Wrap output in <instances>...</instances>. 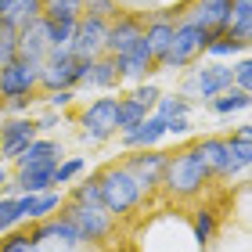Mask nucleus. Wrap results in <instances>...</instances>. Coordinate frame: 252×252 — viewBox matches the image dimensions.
<instances>
[{"instance_id": "obj_18", "label": "nucleus", "mask_w": 252, "mask_h": 252, "mask_svg": "<svg viewBox=\"0 0 252 252\" xmlns=\"http://www.w3.org/2000/svg\"><path fill=\"white\" fill-rule=\"evenodd\" d=\"M144 36H148V47H152L155 62L162 65V58L169 54V47H173V36H177V22H169V15H155L152 22H148Z\"/></svg>"}, {"instance_id": "obj_4", "label": "nucleus", "mask_w": 252, "mask_h": 252, "mask_svg": "<svg viewBox=\"0 0 252 252\" xmlns=\"http://www.w3.org/2000/svg\"><path fill=\"white\" fill-rule=\"evenodd\" d=\"M213 36L216 32H209V29H202L198 22H191V18H184L177 26V36H173V47H169V54L162 58V65L158 68H188V65H194L202 58V54H209V43H213Z\"/></svg>"}, {"instance_id": "obj_13", "label": "nucleus", "mask_w": 252, "mask_h": 252, "mask_svg": "<svg viewBox=\"0 0 252 252\" xmlns=\"http://www.w3.org/2000/svg\"><path fill=\"white\" fill-rule=\"evenodd\" d=\"M144 29H148V26H144L137 15H126V11H119V15L108 22V51H105V54H116V58H123V54L144 36Z\"/></svg>"}, {"instance_id": "obj_10", "label": "nucleus", "mask_w": 252, "mask_h": 252, "mask_svg": "<svg viewBox=\"0 0 252 252\" xmlns=\"http://www.w3.org/2000/svg\"><path fill=\"white\" fill-rule=\"evenodd\" d=\"M51 51H54V40H51V22L47 18H36L32 26H26L18 32V58L43 65L51 58Z\"/></svg>"}, {"instance_id": "obj_7", "label": "nucleus", "mask_w": 252, "mask_h": 252, "mask_svg": "<svg viewBox=\"0 0 252 252\" xmlns=\"http://www.w3.org/2000/svg\"><path fill=\"white\" fill-rule=\"evenodd\" d=\"M62 213L79 227L83 242H105L112 234V213L105 205H76V202H65Z\"/></svg>"}, {"instance_id": "obj_33", "label": "nucleus", "mask_w": 252, "mask_h": 252, "mask_svg": "<svg viewBox=\"0 0 252 252\" xmlns=\"http://www.w3.org/2000/svg\"><path fill=\"white\" fill-rule=\"evenodd\" d=\"M188 112H191V97H184V94L158 97V116L162 119H184Z\"/></svg>"}, {"instance_id": "obj_31", "label": "nucleus", "mask_w": 252, "mask_h": 252, "mask_svg": "<svg viewBox=\"0 0 252 252\" xmlns=\"http://www.w3.org/2000/svg\"><path fill=\"white\" fill-rule=\"evenodd\" d=\"M213 238H216V213L213 209H198L194 213V242L205 249Z\"/></svg>"}, {"instance_id": "obj_12", "label": "nucleus", "mask_w": 252, "mask_h": 252, "mask_svg": "<svg viewBox=\"0 0 252 252\" xmlns=\"http://www.w3.org/2000/svg\"><path fill=\"white\" fill-rule=\"evenodd\" d=\"M130 173L137 177V184L144 191H155L162 184L166 177V166H169V152H152V148H144V155H133L130 162H123Z\"/></svg>"}, {"instance_id": "obj_9", "label": "nucleus", "mask_w": 252, "mask_h": 252, "mask_svg": "<svg viewBox=\"0 0 252 252\" xmlns=\"http://www.w3.org/2000/svg\"><path fill=\"white\" fill-rule=\"evenodd\" d=\"M40 133V119H7L0 126V158H15L26 152V148L36 141Z\"/></svg>"}, {"instance_id": "obj_34", "label": "nucleus", "mask_w": 252, "mask_h": 252, "mask_svg": "<svg viewBox=\"0 0 252 252\" xmlns=\"http://www.w3.org/2000/svg\"><path fill=\"white\" fill-rule=\"evenodd\" d=\"M0 238V252H32V231H7Z\"/></svg>"}, {"instance_id": "obj_23", "label": "nucleus", "mask_w": 252, "mask_h": 252, "mask_svg": "<svg viewBox=\"0 0 252 252\" xmlns=\"http://www.w3.org/2000/svg\"><path fill=\"white\" fill-rule=\"evenodd\" d=\"M36 18H43V0H7L4 7V22H11L18 32L32 26Z\"/></svg>"}, {"instance_id": "obj_43", "label": "nucleus", "mask_w": 252, "mask_h": 252, "mask_svg": "<svg viewBox=\"0 0 252 252\" xmlns=\"http://www.w3.org/2000/svg\"><path fill=\"white\" fill-rule=\"evenodd\" d=\"M245 40H249V47H252V26H249V29H245Z\"/></svg>"}, {"instance_id": "obj_37", "label": "nucleus", "mask_w": 252, "mask_h": 252, "mask_svg": "<svg viewBox=\"0 0 252 252\" xmlns=\"http://www.w3.org/2000/svg\"><path fill=\"white\" fill-rule=\"evenodd\" d=\"M83 173V158H65L58 162V173H54V184H72V180Z\"/></svg>"}, {"instance_id": "obj_15", "label": "nucleus", "mask_w": 252, "mask_h": 252, "mask_svg": "<svg viewBox=\"0 0 252 252\" xmlns=\"http://www.w3.org/2000/svg\"><path fill=\"white\" fill-rule=\"evenodd\" d=\"M188 18L209 32H227L234 22V0H198Z\"/></svg>"}, {"instance_id": "obj_35", "label": "nucleus", "mask_w": 252, "mask_h": 252, "mask_svg": "<svg viewBox=\"0 0 252 252\" xmlns=\"http://www.w3.org/2000/svg\"><path fill=\"white\" fill-rule=\"evenodd\" d=\"M249 26H252V0H234V22H231V32L245 36Z\"/></svg>"}, {"instance_id": "obj_1", "label": "nucleus", "mask_w": 252, "mask_h": 252, "mask_svg": "<svg viewBox=\"0 0 252 252\" xmlns=\"http://www.w3.org/2000/svg\"><path fill=\"white\" fill-rule=\"evenodd\" d=\"M216 173L209 169V162L202 158L198 148H184V152H173L169 155V166H166V177L162 184L166 191L173 194V198H194L198 191H205V184H209Z\"/></svg>"}, {"instance_id": "obj_22", "label": "nucleus", "mask_w": 252, "mask_h": 252, "mask_svg": "<svg viewBox=\"0 0 252 252\" xmlns=\"http://www.w3.org/2000/svg\"><path fill=\"white\" fill-rule=\"evenodd\" d=\"M47 162H62V148L54 141H32L26 152L15 158V169H29V166H47Z\"/></svg>"}, {"instance_id": "obj_19", "label": "nucleus", "mask_w": 252, "mask_h": 252, "mask_svg": "<svg viewBox=\"0 0 252 252\" xmlns=\"http://www.w3.org/2000/svg\"><path fill=\"white\" fill-rule=\"evenodd\" d=\"M166 133H169V123L162 116H148L141 126H133V130L123 133V144L126 148H155Z\"/></svg>"}, {"instance_id": "obj_40", "label": "nucleus", "mask_w": 252, "mask_h": 252, "mask_svg": "<svg viewBox=\"0 0 252 252\" xmlns=\"http://www.w3.org/2000/svg\"><path fill=\"white\" fill-rule=\"evenodd\" d=\"M72 97H76V90H54L47 101H51L54 108H65V105H72Z\"/></svg>"}, {"instance_id": "obj_42", "label": "nucleus", "mask_w": 252, "mask_h": 252, "mask_svg": "<svg viewBox=\"0 0 252 252\" xmlns=\"http://www.w3.org/2000/svg\"><path fill=\"white\" fill-rule=\"evenodd\" d=\"M11 184V169H7V158H0V191Z\"/></svg>"}, {"instance_id": "obj_32", "label": "nucleus", "mask_w": 252, "mask_h": 252, "mask_svg": "<svg viewBox=\"0 0 252 252\" xmlns=\"http://www.w3.org/2000/svg\"><path fill=\"white\" fill-rule=\"evenodd\" d=\"M22 223V213H18V194H0V234L15 231Z\"/></svg>"}, {"instance_id": "obj_29", "label": "nucleus", "mask_w": 252, "mask_h": 252, "mask_svg": "<svg viewBox=\"0 0 252 252\" xmlns=\"http://www.w3.org/2000/svg\"><path fill=\"white\" fill-rule=\"evenodd\" d=\"M65 202H76V205H101V169H97L94 177L79 180V184L68 191Z\"/></svg>"}, {"instance_id": "obj_25", "label": "nucleus", "mask_w": 252, "mask_h": 252, "mask_svg": "<svg viewBox=\"0 0 252 252\" xmlns=\"http://www.w3.org/2000/svg\"><path fill=\"white\" fill-rule=\"evenodd\" d=\"M209 108L216 112V116H231V112H245V108H252V94L245 87H231V90H223L220 97H213L209 101Z\"/></svg>"}, {"instance_id": "obj_38", "label": "nucleus", "mask_w": 252, "mask_h": 252, "mask_svg": "<svg viewBox=\"0 0 252 252\" xmlns=\"http://www.w3.org/2000/svg\"><path fill=\"white\" fill-rule=\"evenodd\" d=\"M234 83L245 87L249 94H252V58H242V62L234 65Z\"/></svg>"}, {"instance_id": "obj_41", "label": "nucleus", "mask_w": 252, "mask_h": 252, "mask_svg": "<svg viewBox=\"0 0 252 252\" xmlns=\"http://www.w3.org/2000/svg\"><path fill=\"white\" fill-rule=\"evenodd\" d=\"M166 123H169V133H188V130H191L188 116H184V119H166Z\"/></svg>"}, {"instance_id": "obj_44", "label": "nucleus", "mask_w": 252, "mask_h": 252, "mask_svg": "<svg viewBox=\"0 0 252 252\" xmlns=\"http://www.w3.org/2000/svg\"><path fill=\"white\" fill-rule=\"evenodd\" d=\"M4 7H7V0H0V18H4Z\"/></svg>"}, {"instance_id": "obj_21", "label": "nucleus", "mask_w": 252, "mask_h": 252, "mask_svg": "<svg viewBox=\"0 0 252 252\" xmlns=\"http://www.w3.org/2000/svg\"><path fill=\"white\" fill-rule=\"evenodd\" d=\"M194 148L202 152V158L209 162V169L216 177H227V169H231V148H227V137H202Z\"/></svg>"}, {"instance_id": "obj_5", "label": "nucleus", "mask_w": 252, "mask_h": 252, "mask_svg": "<svg viewBox=\"0 0 252 252\" xmlns=\"http://www.w3.org/2000/svg\"><path fill=\"white\" fill-rule=\"evenodd\" d=\"M87 141H108L112 133H119V97H97L90 101V108H83L79 116Z\"/></svg>"}, {"instance_id": "obj_30", "label": "nucleus", "mask_w": 252, "mask_h": 252, "mask_svg": "<svg viewBox=\"0 0 252 252\" xmlns=\"http://www.w3.org/2000/svg\"><path fill=\"white\" fill-rule=\"evenodd\" d=\"M18 58V29L0 18V68Z\"/></svg>"}, {"instance_id": "obj_45", "label": "nucleus", "mask_w": 252, "mask_h": 252, "mask_svg": "<svg viewBox=\"0 0 252 252\" xmlns=\"http://www.w3.org/2000/svg\"><path fill=\"white\" fill-rule=\"evenodd\" d=\"M4 101H7V97H4V87H0V108H4Z\"/></svg>"}, {"instance_id": "obj_28", "label": "nucleus", "mask_w": 252, "mask_h": 252, "mask_svg": "<svg viewBox=\"0 0 252 252\" xmlns=\"http://www.w3.org/2000/svg\"><path fill=\"white\" fill-rule=\"evenodd\" d=\"M148 116H152V108H144L137 97H119V133L133 130V126H141Z\"/></svg>"}, {"instance_id": "obj_16", "label": "nucleus", "mask_w": 252, "mask_h": 252, "mask_svg": "<svg viewBox=\"0 0 252 252\" xmlns=\"http://www.w3.org/2000/svg\"><path fill=\"white\" fill-rule=\"evenodd\" d=\"M119 68H123V79H144L148 72H155L158 62H155L152 47H148V36H141L130 51L123 54V58H119Z\"/></svg>"}, {"instance_id": "obj_14", "label": "nucleus", "mask_w": 252, "mask_h": 252, "mask_svg": "<svg viewBox=\"0 0 252 252\" xmlns=\"http://www.w3.org/2000/svg\"><path fill=\"white\" fill-rule=\"evenodd\" d=\"M54 173H58V162H47V166H29V169H15L11 184L4 191H15V194H43V191H54Z\"/></svg>"}, {"instance_id": "obj_11", "label": "nucleus", "mask_w": 252, "mask_h": 252, "mask_svg": "<svg viewBox=\"0 0 252 252\" xmlns=\"http://www.w3.org/2000/svg\"><path fill=\"white\" fill-rule=\"evenodd\" d=\"M40 68L36 62L15 58L11 65L0 68V87H4V97H18V94H32L40 87Z\"/></svg>"}, {"instance_id": "obj_26", "label": "nucleus", "mask_w": 252, "mask_h": 252, "mask_svg": "<svg viewBox=\"0 0 252 252\" xmlns=\"http://www.w3.org/2000/svg\"><path fill=\"white\" fill-rule=\"evenodd\" d=\"M249 47V40L245 36H238V32H216L213 36V43H209V58H216V62H223V58H238Z\"/></svg>"}, {"instance_id": "obj_20", "label": "nucleus", "mask_w": 252, "mask_h": 252, "mask_svg": "<svg viewBox=\"0 0 252 252\" xmlns=\"http://www.w3.org/2000/svg\"><path fill=\"white\" fill-rule=\"evenodd\" d=\"M227 148H231V169H227V177H238L242 169L252 166V123L238 126V130L227 137Z\"/></svg>"}, {"instance_id": "obj_17", "label": "nucleus", "mask_w": 252, "mask_h": 252, "mask_svg": "<svg viewBox=\"0 0 252 252\" xmlns=\"http://www.w3.org/2000/svg\"><path fill=\"white\" fill-rule=\"evenodd\" d=\"M62 194L58 191H43V194H18V213H22V220H32V223H40V220H51L54 213L62 209Z\"/></svg>"}, {"instance_id": "obj_27", "label": "nucleus", "mask_w": 252, "mask_h": 252, "mask_svg": "<svg viewBox=\"0 0 252 252\" xmlns=\"http://www.w3.org/2000/svg\"><path fill=\"white\" fill-rule=\"evenodd\" d=\"M87 15L83 0H43V18L47 22H79Z\"/></svg>"}, {"instance_id": "obj_2", "label": "nucleus", "mask_w": 252, "mask_h": 252, "mask_svg": "<svg viewBox=\"0 0 252 252\" xmlns=\"http://www.w3.org/2000/svg\"><path fill=\"white\" fill-rule=\"evenodd\" d=\"M90 76H94V58H79L72 47H58V51H51V58L40 68V87L47 94L76 90V87L90 83Z\"/></svg>"}, {"instance_id": "obj_6", "label": "nucleus", "mask_w": 252, "mask_h": 252, "mask_svg": "<svg viewBox=\"0 0 252 252\" xmlns=\"http://www.w3.org/2000/svg\"><path fill=\"white\" fill-rule=\"evenodd\" d=\"M231 87H234V65H227V62H209L202 68H194V76L184 83L188 94H198L205 101L220 97L223 90H231Z\"/></svg>"}, {"instance_id": "obj_8", "label": "nucleus", "mask_w": 252, "mask_h": 252, "mask_svg": "<svg viewBox=\"0 0 252 252\" xmlns=\"http://www.w3.org/2000/svg\"><path fill=\"white\" fill-rule=\"evenodd\" d=\"M72 51L79 58H101L108 51V22L94 18V15H83L79 26H76V36H72Z\"/></svg>"}, {"instance_id": "obj_24", "label": "nucleus", "mask_w": 252, "mask_h": 252, "mask_svg": "<svg viewBox=\"0 0 252 252\" xmlns=\"http://www.w3.org/2000/svg\"><path fill=\"white\" fill-rule=\"evenodd\" d=\"M90 83L101 87V90H112V87L123 83V68H119L116 54H101V58H94V76H90Z\"/></svg>"}, {"instance_id": "obj_36", "label": "nucleus", "mask_w": 252, "mask_h": 252, "mask_svg": "<svg viewBox=\"0 0 252 252\" xmlns=\"http://www.w3.org/2000/svg\"><path fill=\"white\" fill-rule=\"evenodd\" d=\"M83 7H87V15H94V18H105V22H112V18L119 15L116 0H83Z\"/></svg>"}, {"instance_id": "obj_3", "label": "nucleus", "mask_w": 252, "mask_h": 252, "mask_svg": "<svg viewBox=\"0 0 252 252\" xmlns=\"http://www.w3.org/2000/svg\"><path fill=\"white\" fill-rule=\"evenodd\" d=\"M141 194H144V188L137 184V177H133L123 162L101 169V205H105L112 216L130 213L133 205L141 202Z\"/></svg>"}, {"instance_id": "obj_39", "label": "nucleus", "mask_w": 252, "mask_h": 252, "mask_svg": "<svg viewBox=\"0 0 252 252\" xmlns=\"http://www.w3.org/2000/svg\"><path fill=\"white\" fill-rule=\"evenodd\" d=\"M130 97H137L144 108H158V97H162V94H158V87H152V83H148V87H137Z\"/></svg>"}]
</instances>
